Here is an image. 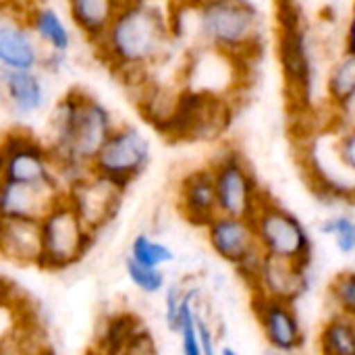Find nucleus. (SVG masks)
Masks as SVG:
<instances>
[{
  "mask_svg": "<svg viewBox=\"0 0 355 355\" xmlns=\"http://www.w3.org/2000/svg\"><path fill=\"white\" fill-rule=\"evenodd\" d=\"M173 23L154 0H127L106 35L96 44L98 54L123 75L141 73L166 56Z\"/></svg>",
  "mask_w": 355,
  "mask_h": 355,
  "instance_id": "obj_1",
  "label": "nucleus"
},
{
  "mask_svg": "<svg viewBox=\"0 0 355 355\" xmlns=\"http://www.w3.org/2000/svg\"><path fill=\"white\" fill-rule=\"evenodd\" d=\"M114 129L116 123L102 102L85 92H69L54 106L48 123V146L60 177L85 175Z\"/></svg>",
  "mask_w": 355,
  "mask_h": 355,
  "instance_id": "obj_2",
  "label": "nucleus"
},
{
  "mask_svg": "<svg viewBox=\"0 0 355 355\" xmlns=\"http://www.w3.org/2000/svg\"><path fill=\"white\" fill-rule=\"evenodd\" d=\"M231 123V104L223 94L185 85L177 92L166 116L154 127L171 141H214Z\"/></svg>",
  "mask_w": 355,
  "mask_h": 355,
  "instance_id": "obj_3",
  "label": "nucleus"
},
{
  "mask_svg": "<svg viewBox=\"0 0 355 355\" xmlns=\"http://www.w3.org/2000/svg\"><path fill=\"white\" fill-rule=\"evenodd\" d=\"M198 8V33L208 48L241 56L260 44L258 12L248 0H202Z\"/></svg>",
  "mask_w": 355,
  "mask_h": 355,
  "instance_id": "obj_4",
  "label": "nucleus"
},
{
  "mask_svg": "<svg viewBox=\"0 0 355 355\" xmlns=\"http://www.w3.org/2000/svg\"><path fill=\"white\" fill-rule=\"evenodd\" d=\"M279 33H277V50L281 69L285 75L287 98L293 106L308 108L312 100L314 87V67L310 52L308 25L293 4V0H279Z\"/></svg>",
  "mask_w": 355,
  "mask_h": 355,
  "instance_id": "obj_5",
  "label": "nucleus"
},
{
  "mask_svg": "<svg viewBox=\"0 0 355 355\" xmlns=\"http://www.w3.org/2000/svg\"><path fill=\"white\" fill-rule=\"evenodd\" d=\"M42 268L64 270L77 264L92 248L96 231L87 227L73 202L62 193L40 220Z\"/></svg>",
  "mask_w": 355,
  "mask_h": 355,
  "instance_id": "obj_6",
  "label": "nucleus"
},
{
  "mask_svg": "<svg viewBox=\"0 0 355 355\" xmlns=\"http://www.w3.org/2000/svg\"><path fill=\"white\" fill-rule=\"evenodd\" d=\"M252 223L258 241L268 256L291 260L302 266L312 264V237L308 229L295 214L277 202H270L264 193L252 216Z\"/></svg>",
  "mask_w": 355,
  "mask_h": 355,
  "instance_id": "obj_7",
  "label": "nucleus"
},
{
  "mask_svg": "<svg viewBox=\"0 0 355 355\" xmlns=\"http://www.w3.org/2000/svg\"><path fill=\"white\" fill-rule=\"evenodd\" d=\"M58 179L60 171L48 144L40 141L37 137L23 129H12L4 135L2 181L60 189Z\"/></svg>",
  "mask_w": 355,
  "mask_h": 355,
  "instance_id": "obj_8",
  "label": "nucleus"
},
{
  "mask_svg": "<svg viewBox=\"0 0 355 355\" xmlns=\"http://www.w3.org/2000/svg\"><path fill=\"white\" fill-rule=\"evenodd\" d=\"M150 141L133 125H116L100 154L92 162V173L121 187L123 191L137 181L150 164Z\"/></svg>",
  "mask_w": 355,
  "mask_h": 355,
  "instance_id": "obj_9",
  "label": "nucleus"
},
{
  "mask_svg": "<svg viewBox=\"0 0 355 355\" xmlns=\"http://www.w3.org/2000/svg\"><path fill=\"white\" fill-rule=\"evenodd\" d=\"M210 166L214 173L220 214L252 218L260 204L262 191L258 189L256 179L241 154L231 148L223 152Z\"/></svg>",
  "mask_w": 355,
  "mask_h": 355,
  "instance_id": "obj_10",
  "label": "nucleus"
},
{
  "mask_svg": "<svg viewBox=\"0 0 355 355\" xmlns=\"http://www.w3.org/2000/svg\"><path fill=\"white\" fill-rule=\"evenodd\" d=\"M252 304H254V314L264 333V339L272 349L291 354L304 347L306 335L300 316L293 308V302L256 291Z\"/></svg>",
  "mask_w": 355,
  "mask_h": 355,
  "instance_id": "obj_11",
  "label": "nucleus"
},
{
  "mask_svg": "<svg viewBox=\"0 0 355 355\" xmlns=\"http://www.w3.org/2000/svg\"><path fill=\"white\" fill-rule=\"evenodd\" d=\"M64 193L73 202L77 212L83 216L87 227L98 233V229L108 225L119 212L121 198L125 191L112 185L110 181L87 171L85 175L73 179L69 183V189H64Z\"/></svg>",
  "mask_w": 355,
  "mask_h": 355,
  "instance_id": "obj_12",
  "label": "nucleus"
},
{
  "mask_svg": "<svg viewBox=\"0 0 355 355\" xmlns=\"http://www.w3.org/2000/svg\"><path fill=\"white\" fill-rule=\"evenodd\" d=\"M206 237L212 252L220 260L233 266H239L262 248L252 218H241V216H229V214L214 216L206 227Z\"/></svg>",
  "mask_w": 355,
  "mask_h": 355,
  "instance_id": "obj_13",
  "label": "nucleus"
},
{
  "mask_svg": "<svg viewBox=\"0 0 355 355\" xmlns=\"http://www.w3.org/2000/svg\"><path fill=\"white\" fill-rule=\"evenodd\" d=\"M177 206L181 216L193 227H208L214 216L220 214L218 210V196L212 166L196 168L187 173L179 183Z\"/></svg>",
  "mask_w": 355,
  "mask_h": 355,
  "instance_id": "obj_14",
  "label": "nucleus"
},
{
  "mask_svg": "<svg viewBox=\"0 0 355 355\" xmlns=\"http://www.w3.org/2000/svg\"><path fill=\"white\" fill-rule=\"evenodd\" d=\"M40 40L21 19L4 17L0 23V64L2 69H17V71H33L42 69L44 54L40 50Z\"/></svg>",
  "mask_w": 355,
  "mask_h": 355,
  "instance_id": "obj_15",
  "label": "nucleus"
},
{
  "mask_svg": "<svg viewBox=\"0 0 355 355\" xmlns=\"http://www.w3.org/2000/svg\"><path fill=\"white\" fill-rule=\"evenodd\" d=\"M62 189L37 187L29 183L2 181L0 210L2 218H23V220H42L50 206L62 196Z\"/></svg>",
  "mask_w": 355,
  "mask_h": 355,
  "instance_id": "obj_16",
  "label": "nucleus"
},
{
  "mask_svg": "<svg viewBox=\"0 0 355 355\" xmlns=\"http://www.w3.org/2000/svg\"><path fill=\"white\" fill-rule=\"evenodd\" d=\"M308 268L291 260L275 258V256H264L260 281L254 291L295 302L306 289H308Z\"/></svg>",
  "mask_w": 355,
  "mask_h": 355,
  "instance_id": "obj_17",
  "label": "nucleus"
},
{
  "mask_svg": "<svg viewBox=\"0 0 355 355\" xmlns=\"http://www.w3.org/2000/svg\"><path fill=\"white\" fill-rule=\"evenodd\" d=\"M100 349L108 354H144L156 352L152 333L144 327V322L129 312H119L104 322L100 335Z\"/></svg>",
  "mask_w": 355,
  "mask_h": 355,
  "instance_id": "obj_18",
  "label": "nucleus"
},
{
  "mask_svg": "<svg viewBox=\"0 0 355 355\" xmlns=\"http://www.w3.org/2000/svg\"><path fill=\"white\" fill-rule=\"evenodd\" d=\"M2 89L4 100L17 116H31L46 106L48 94L42 75L33 71L2 69Z\"/></svg>",
  "mask_w": 355,
  "mask_h": 355,
  "instance_id": "obj_19",
  "label": "nucleus"
},
{
  "mask_svg": "<svg viewBox=\"0 0 355 355\" xmlns=\"http://www.w3.org/2000/svg\"><path fill=\"white\" fill-rule=\"evenodd\" d=\"M2 256L21 266L42 268V231L40 220L2 218Z\"/></svg>",
  "mask_w": 355,
  "mask_h": 355,
  "instance_id": "obj_20",
  "label": "nucleus"
},
{
  "mask_svg": "<svg viewBox=\"0 0 355 355\" xmlns=\"http://www.w3.org/2000/svg\"><path fill=\"white\" fill-rule=\"evenodd\" d=\"M125 2L127 0H67V6L73 25L87 37V42L98 44Z\"/></svg>",
  "mask_w": 355,
  "mask_h": 355,
  "instance_id": "obj_21",
  "label": "nucleus"
},
{
  "mask_svg": "<svg viewBox=\"0 0 355 355\" xmlns=\"http://www.w3.org/2000/svg\"><path fill=\"white\" fill-rule=\"evenodd\" d=\"M25 21L37 35V40L50 48V52L67 54L73 46L71 31L62 19V15L52 6H31L25 15Z\"/></svg>",
  "mask_w": 355,
  "mask_h": 355,
  "instance_id": "obj_22",
  "label": "nucleus"
},
{
  "mask_svg": "<svg viewBox=\"0 0 355 355\" xmlns=\"http://www.w3.org/2000/svg\"><path fill=\"white\" fill-rule=\"evenodd\" d=\"M327 94L331 98L333 108L343 114L349 104L355 100V54L354 52H343L335 60V64L329 71L327 77Z\"/></svg>",
  "mask_w": 355,
  "mask_h": 355,
  "instance_id": "obj_23",
  "label": "nucleus"
},
{
  "mask_svg": "<svg viewBox=\"0 0 355 355\" xmlns=\"http://www.w3.org/2000/svg\"><path fill=\"white\" fill-rule=\"evenodd\" d=\"M318 349L327 355H355V318L337 312L318 335Z\"/></svg>",
  "mask_w": 355,
  "mask_h": 355,
  "instance_id": "obj_24",
  "label": "nucleus"
},
{
  "mask_svg": "<svg viewBox=\"0 0 355 355\" xmlns=\"http://www.w3.org/2000/svg\"><path fill=\"white\" fill-rule=\"evenodd\" d=\"M193 300H196V289H187L185 295H183V302H181L175 333L181 339V352L183 354L204 355L202 343H200V335H198V310L193 306Z\"/></svg>",
  "mask_w": 355,
  "mask_h": 355,
  "instance_id": "obj_25",
  "label": "nucleus"
},
{
  "mask_svg": "<svg viewBox=\"0 0 355 355\" xmlns=\"http://www.w3.org/2000/svg\"><path fill=\"white\" fill-rule=\"evenodd\" d=\"M129 256L133 260L146 264V266H156V268H162V266L175 262L173 248L166 245V243H160V241L152 239L146 233H139V235L133 237L131 248H129Z\"/></svg>",
  "mask_w": 355,
  "mask_h": 355,
  "instance_id": "obj_26",
  "label": "nucleus"
},
{
  "mask_svg": "<svg viewBox=\"0 0 355 355\" xmlns=\"http://www.w3.org/2000/svg\"><path fill=\"white\" fill-rule=\"evenodd\" d=\"M125 270H127L129 281L146 295H158L166 289V275L162 272V268L146 266V264L133 260L131 256H127Z\"/></svg>",
  "mask_w": 355,
  "mask_h": 355,
  "instance_id": "obj_27",
  "label": "nucleus"
},
{
  "mask_svg": "<svg viewBox=\"0 0 355 355\" xmlns=\"http://www.w3.org/2000/svg\"><path fill=\"white\" fill-rule=\"evenodd\" d=\"M320 233L335 239V248L343 256L355 254V220L347 214H337L320 225Z\"/></svg>",
  "mask_w": 355,
  "mask_h": 355,
  "instance_id": "obj_28",
  "label": "nucleus"
},
{
  "mask_svg": "<svg viewBox=\"0 0 355 355\" xmlns=\"http://www.w3.org/2000/svg\"><path fill=\"white\" fill-rule=\"evenodd\" d=\"M335 162L341 173H347L355 181V123H343L333 139Z\"/></svg>",
  "mask_w": 355,
  "mask_h": 355,
  "instance_id": "obj_29",
  "label": "nucleus"
},
{
  "mask_svg": "<svg viewBox=\"0 0 355 355\" xmlns=\"http://www.w3.org/2000/svg\"><path fill=\"white\" fill-rule=\"evenodd\" d=\"M329 295L337 306V312L355 318V270L339 272L329 287Z\"/></svg>",
  "mask_w": 355,
  "mask_h": 355,
  "instance_id": "obj_30",
  "label": "nucleus"
},
{
  "mask_svg": "<svg viewBox=\"0 0 355 355\" xmlns=\"http://www.w3.org/2000/svg\"><path fill=\"white\" fill-rule=\"evenodd\" d=\"M183 295H185V291L179 285H168L164 289V320H166V327H168L171 333H175Z\"/></svg>",
  "mask_w": 355,
  "mask_h": 355,
  "instance_id": "obj_31",
  "label": "nucleus"
},
{
  "mask_svg": "<svg viewBox=\"0 0 355 355\" xmlns=\"http://www.w3.org/2000/svg\"><path fill=\"white\" fill-rule=\"evenodd\" d=\"M198 335H200V343H202L204 355L216 354V335H214V331L210 329V324L204 320V316L200 312H198Z\"/></svg>",
  "mask_w": 355,
  "mask_h": 355,
  "instance_id": "obj_32",
  "label": "nucleus"
},
{
  "mask_svg": "<svg viewBox=\"0 0 355 355\" xmlns=\"http://www.w3.org/2000/svg\"><path fill=\"white\" fill-rule=\"evenodd\" d=\"M345 50L355 54V0L352 6V15H349V23H347V33H345Z\"/></svg>",
  "mask_w": 355,
  "mask_h": 355,
  "instance_id": "obj_33",
  "label": "nucleus"
},
{
  "mask_svg": "<svg viewBox=\"0 0 355 355\" xmlns=\"http://www.w3.org/2000/svg\"><path fill=\"white\" fill-rule=\"evenodd\" d=\"M220 354H223V355H237V349H233V347H223V349H220Z\"/></svg>",
  "mask_w": 355,
  "mask_h": 355,
  "instance_id": "obj_34",
  "label": "nucleus"
}]
</instances>
